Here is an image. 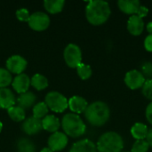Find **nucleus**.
Returning <instances> with one entry per match:
<instances>
[{
  "label": "nucleus",
  "instance_id": "f257e3e1",
  "mask_svg": "<svg viewBox=\"0 0 152 152\" xmlns=\"http://www.w3.org/2000/svg\"><path fill=\"white\" fill-rule=\"evenodd\" d=\"M111 14L109 3L102 0L89 1L86 7V17L89 23L99 26L105 23Z\"/></svg>",
  "mask_w": 152,
  "mask_h": 152
},
{
  "label": "nucleus",
  "instance_id": "f03ea898",
  "mask_svg": "<svg viewBox=\"0 0 152 152\" xmlns=\"http://www.w3.org/2000/svg\"><path fill=\"white\" fill-rule=\"evenodd\" d=\"M84 113L87 122L94 126H102L110 118V107L102 101H96L89 104Z\"/></svg>",
  "mask_w": 152,
  "mask_h": 152
},
{
  "label": "nucleus",
  "instance_id": "7ed1b4c3",
  "mask_svg": "<svg viewBox=\"0 0 152 152\" xmlns=\"http://www.w3.org/2000/svg\"><path fill=\"white\" fill-rule=\"evenodd\" d=\"M61 126L67 136L78 138L85 134L86 126L82 118L75 113H68L62 118Z\"/></svg>",
  "mask_w": 152,
  "mask_h": 152
},
{
  "label": "nucleus",
  "instance_id": "20e7f679",
  "mask_svg": "<svg viewBox=\"0 0 152 152\" xmlns=\"http://www.w3.org/2000/svg\"><path fill=\"white\" fill-rule=\"evenodd\" d=\"M98 152H121L124 149V141L116 132H107L100 136L96 143Z\"/></svg>",
  "mask_w": 152,
  "mask_h": 152
},
{
  "label": "nucleus",
  "instance_id": "39448f33",
  "mask_svg": "<svg viewBox=\"0 0 152 152\" xmlns=\"http://www.w3.org/2000/svg\"><path fill=\"white\" fill-rule=\"evenodd\" d=\"M45 103L48 109L56 113H62L69 107V100L61 93L56 91L49 92L45 97Z\"/></svg>",
  "mask_w": 152,
  "mask_h": 152
},
{
  "label": "nucleus",
  "instance_id": "423d86ee",
  "mask_svg": "<svg viewBox=\"0 0 152 152\" xmlns=\"http://www.w3.org/2000/svg\"><path fill=\"white\" fill-rule=\"evenodd\" d=\"M63 57L66 64L71 69H77L82 63V52L76 44H69L63 52Z\"/></svg>",
  "mask_w": 152,
  "mask_h": 152
},
{
  "label": "nucleus",
  "instance_id": "0eeeda50",
  "mask_svg": "<svg viewBox=\"0 0 152 152\" xmlns=\"http://www.w3.org/2000/svg\"><path fill=\"white\" fill-rule=\"evenodd\" d=\"M28 26L35 31H44L50 26V17L43 12H36L30 14Z\"/></svg>",
  "mask_w": 152,
  "mask_h": 152
},
{
  "label": "nucleus",
  "instance_id": "6e6552de",
  "mask_svg": "<svg viewBox=\"0 0 152 152\" xmlns=\"http://www.w3.org/2000/svg\"><path fill=\"white\" fill-rule=\"evenodd\" d=\"M124 81L128 88L132 90H136L142 87L143 84L146 81V78L143 77L141 71L137 69H132L126 74Z\"/></svg>",
  "mask_w": 152,
  "mask_h": 152
},
{
  "label": "nucleus",
  "instance_id": "1a4fd4ad",
  "mask_svg": "<svg viewBox=\"0 0 152 152\" xmlns=\"http://www.w3.org/2000/svg\"><path fill=\"white\" fill-rule=\"evenodd\" d=\"M28 65V61L20 55H12L6 61V69L12 74L20 75L23 73Z\"/></svg>",
  "mask_w": 152,
  "mask_h": 152
},
{
  "label": "nucleus",
  "instance_id": "9d476101",
  "mask_svg": "<svg viewBox=\"0 0 152 152\" xmlns=\"http://www.w3.org/2000/svg\"><path fill=\"white\" fill-rule=\"evenodd\" d=\"M68 136L62 132H55L48 138V148L53 151H61L64 150L68 144Z\"/></svg>",
  "mask_w": 152,
  "mask_h": 152
},
{
  "label": "nucleus",
  "instance_id": "9b49d317",
  "mask_svg": "<svg viewBox=\"0 0 152 152\" xmlns=\"http://www.w3.org/2000/svg\"><path fill=\"white\" fill-rule=\"evenodd\" d=\"M42 129V120L36 118L33 116L25 118L21 125V130L28 135H34L36 134H38Z\"/></svg>",
  "mask_w": 152,
  "mask_h": 152
},
{
  "label": "nucleus",
  "instance_id": "f8f14e48",
  "mask_svg": "<svg viewBox=\"0 0 152 152\" xmlns=\"http://www.w3.org/2000/svg\"><path fill=\"white\" fill-rule=\"evenodd\" d=\"M12 86L14 91L19 94H24L28 91V88L30 86V78L27 74L21 73L20 75H17L12 79Z\"/></svg>",
  "mask_w": 152,
  "mask_h": 152
},
{
  "label": "nucleus",
  "instance_id": "ddd939ff",
  "mask_svg": "<svg viewBox=\"0 0 152 152\" xmlns=\"http://www.w3.org/2000/svg\"><path fill=\"white\" fill-rule=\"evenodd\" d=\"M127 29L133 36H139L144 29V21L138 15L134 14L130 16L127 21Z\"/></svg>",
  "mask_w": 152,
  "mask_h": 152
},
{
  "label": "nucleus",
  "instance_id": "4468645a",
  "mask_svg": "<svg viewBox=\"0 0 152 152\" xmlns=\"http://www.w3.org/2000/svg\"><path fill=\"white\" fill-rule=\"evenodd\" d=\"M118 5L121 12L132 16L137 13L141 2L139 0H119L118 1Z\"/></svg>",
  "mask_w": 152,
  "mask_h": 152
},
{
  "label": "nucleus",
  "instance_id": "2eb2a0df",
  "mask_svg": "<svg viewBox=\"0 0 152 152\" xmlns=\"http://www.w3.org/2000/svg\"><path fill=\"white\" fill-rule=\"evenodd\" d=\"M16 102L14 94L9 88H0V109L8 110Z\"/></svg>",
  "mask_w": 152,
  "mask_h": 152
},
{
  "label": "nucleus",
  "instance_id": "dca6fc26",
  "mask_svg": "<svg viewBox=\"0 0 152 152\" xmlns=\"http://www.w3.org/2000/svg\"><path fill=\"white\" fill-rule=\"evenodd\" d=\"M88 106V103L86 100L81 96H73L69 100V108L72 111V113L75 114H80L86 111V108Z\"/></svg>",
  "mask_w": 152,
  "mask_h": 152
},
{
  "label": "nucleus",
  "instance_id": "f3484780",
  "mask_svg": "<svg viewBox=\"0 0 152 152\" xmlns=\"http://www.w3.org/2000/svg\"><path fill=\"white\" fill-rule=\"evenodd\" d=\"M69 152H98L96 145L91 140L83 139L75 142Z\"/></svg>",
  "mask_w": 152,
  "mask_h": 152
},
{
  "label": "nucleus",
  "instance_id": "a211bd4d",
  "mask_svg": "<svg viewBox=\"0 0 152 152\" xmlns=\"http://www.w3.org/2000/svg\"><path fill=\"white\" fill-rule=\"evenodd\" d=\"M36 100H37V96L32 92L28 91L24 94H20L16 100V102L19 107H20L25 110L31 107H34L36 103Z\"/></svg>",
  "mask_w": 152,
  "mask_h": 152
},
{
  "label": "nucleus",
  "instance_id": "6ab92c4d",
  "mask_svg": "<svg viewBox=\"0 0 152 152\" xmlns=\"http://www.w3.org/2000/svg\"><path fill=\"white\" fill-rule=\"evenodd\" d=\"M42 126L44 130L53 134L58 132L61 126V122L54 115H47L42 119Z\"/></svg>",
  "mask_w": 152,
  "mask_h": 152
},
{
  "label": "nucleus",
  "instance_id": "aec40b11",
  "mask_svg": "<svg viewBox=\"0 0 152 152\" xmlns=\"http://www.w3.org/2000/svg\"><path fill=\"white\" fill-rule=\"evenodd\" d=\"M148 132H149L148 126L141 122L135 123L131 128V134L136 141L146 139Z\"/></svg>",
  "mask_w": 152,
  "mask_h": 152
},
{
  "label": "nucleus",
  "instance_id": "412c9836",
  "mask_svg": "<svg viewBox=\"0 0 152 152\" xmlns=\"http://www.w3.org/2000/svg\"><path fill=\"white\" fill-rule=\"evenodd\" d=\"M65 4L64 0H45L44 1L45 9L51 14H56L62 11Z\"/></svg>",
  "mask_w": 152,
  "mask_h": 152
},
{
  "label": "nucleus",
  "instance_id": "4be33fe9",
  "mask_svg": "<svg viewBox=\"0 0 152 152\" xmlns=\"http://www.w3.org/2000/svg\"><path fill=\"white\" fill-rule=\"evenodd\" d=\"M30 85L36 90L41 91L48 86V79L41 74H35L30 78Z\"/></svg>",
  "mask_w": 152,
  "mask_h": 152
},
{
  "label": "nucleus",
  "instance_id": "5701e85b",
  "mask_svg": "<svg viewBox=\"0 0 152 152\" xmlns=\"http://www.w3.org/2000/svg\"><path fill=\"white\" fill-rule=\"evenodd\" d=\"M8 116L10 118L15 122H21L25 120V110L19 106H12L7 110Z\"/></svg>",
  "mask_w": 152,
  "mask_h": 152
},
{
  "label": "nucleus",
  "instance_id": "b1692460",
  "mask_svg": "<svg viewBox=\"0 0 152 152\" xmlns=\"http://www.w3.org/2000/svg\"><path fill=\"white\" fill-rule=\"evenodd\" d=\"M18 152H36V146L33 142L27 138H20L17 142Z\"/></svg>",
  "mask_w": 152,
  "mask_h": 152
},
{
  "label": "nucleus",
  "instance_id": "393cba45",
  "mask_svg": "<svg viewBox=\"0 0 152 152\" xmlns=\"http://www.w3.org/2000/svg\"><path fill=\"white\" fill-rule=\"evenodd\" d=\"M48 111H49V109L45 102H38L35 104L33 107V117L42 120L45 116L48 115Z\"/></svg>",
  "mask_w": 152,
  "mask_h": 152
},
{
  "label": "nucleus",
  "instance_id": "a878e982",
  "mask_svg": "<svg viewBox=\"0 0 152 152\" xmlns=\"http://www.w3.org/2000/svg\"><path fill=\"white\" fill-rule=\"evenodd\" d=\"M77 72L78 77L82 79V80H86L89 79L93 74L92 69L89 65H86L85 63H81L78 65V67L77 68Z\"/></svg>",
  "mask_w": 152,
  "mask_h": 152
},
{
  "label": "nucleus",
  "instance_id": "bb28decb",
  "mask_svg": "<svg viewBox=\"0 0 152 152\" xmlns=\"http://www.w3.org/2000/svg\"><path fill=\"white\" fill-rule=\"evenodd\" d=\"M12 82V74L6 69L0 68V88H6Z\"/></svg>",
  "mask_w": 152,
  "mask_h": 152
},
{
  "label": "nucleus",
  "instance_id": "cd10ccee",
  "mask_svg": "<svg viewBox=\"0 0 152 152\" xmlns=\"http://www.w3.org/2000/svg\"><path fill=\"white\" fill-rule=\"evenodd\" d=\"M149 144L146 140H137L132 146L131 152H148Z\"/></svg>",
  "mask_w": 152,
  "mask_h": 152
},
{
  "label": "nucleus",
  "instance_id": "c85d7f7f",
  "mask_svg": "<svg viewBox=\"0 0 152 152\" xmlns=\"http://www.w3.org/2000/svg\"><path fill=\"white\" fill-rule=\"evenodd\" d=\"M142 93L145 98L152 102V79H146L142 87Z\"/></svg>",
  "mask_w": 152,
  "mask_h": 152
},
{
  "label": "nucleus",
  "instance_id": "c756f323",
  "mask_svg": "<svg viewBox=\"0 0 152 152\" xmlns=\"http://www.w3.org/2000/svg\"><path fill=\"white\" fill-rule=\"evenodd\" d=\"M29 17H30V13H29L28 10H27L26 8H20L16 11V18L20 21H27L28 22Z\"/></svg>",
  "mask_w": 152,
  "mask_h": 152
},
{
  "label": "nucleus",
  "instance_id": "7c9ffc66",
  "mask_svg": "<svg viewBox=\"0 0 152 152\" xmlns=\"http://www.w3.org/2000/svg\"><path fill=\"white\" fill-rule=\"evenodd\" d=\"M142 74L145 78L151 79L152 77V63L150 61L144 62L142 66Z\"/></svg>",
  "mask_w": 152,
  "mask_h": 152
},
{
  "label": "nucleus",
  "instance_id": "2f4dec72",
  "mask_svg": "<svg viewBox=\"0 0 152 152\" xmlns=\"http://www.w3.org/2000/svg\"><path fill=\"white\" fill-rule=\"evenodd\" d=\"M144 47L148 52H152V34H149L144 40Z\"/></svg>",
  "mask_w": 152,
  "mask_h": 152
},
{
  "label": "nucleus",
  "instance_id": "473e14b6",
  "mask_svg": "<svg viewBox=\"0 0 152 152\" xmlns=\"http://www.w3.org/2000/svg\"><path fill=\"white\" fill-rule=\"evenodd\" d=\"M145 117L147 121L152 125V102L147 106L146 110H145Z\"/></svg>",
  "mask_w": 152,
  "mask_h": 152
},
{
  "label": "nucleus",
  "instance_id": "72a5a7b5",
  "mask_svg": "<svg viewBox=\"0 0 152 152\" xmlns=\"http://www.w3.org/2000/svg\"><path fill=\"white\" fill-rule=\"evenodd\" d=\"M148 12H149V9H148L146 6H144V5H142V4H141V6L139 7L138 12H137V13H136V15H138L139 17H141V18L142 19L143 17L147 16Z\"/></svg>",
  "mask_w": 152,
  "mask_h": 152
},
{
  "label": "nucleus",
  "instance_id": "f704fd0d",
  "mask_svg": "<svg viewBox=\"0 0 152 152\" xmlns=\"http://www.w3.org/2000/svg\"><path fill=\"white\" fill-rule=\"evenodd\" d=\"M146 142H148L149 146L152 148V128L149 130L148 132V134H147V137H146Z\"/></svg>",
  "mask_w": 152,
  "mask_h": 152
},
{
  "label": "nucleus",
  "instance_id": "c9c22d12",
  "mask_svg": "<svg viewBox=\"0 0 152 152\" xmlns=\"http://www.w3.org/2000/svg\"><path fill=\"white\" fill-rule=\"evenodd\" d=\"M146 28H147V31H148L150 34H152V21H150V22L146 25Z\"/></svg>",
  "mask_w": 152,
  "mask_h": 152
},
{
  "label": "nucleus",
  "instance_id": "e433bc0d",
  "mask_svg": "<svg viewBox=\"0 0 152 152\" xmlns=\"http://www.w3.org/2000/svg\"><path fill=\"white\" fill-rule=\"evenodd\" d=\"M40 152H53L50 148H48V147H46V148H44L43 150H41V151Z\"/></svg>",
  "mask_w": 152,
  "mask_h": 152
},
{
  "label": "nucleus",
  "instance_id": "4c0bfd02",
  "mask_svg": "<svg viewBox=\"0 0 152 152\" xmlns=\"http://www.w3.org/2000/svg\"><path fill=\"white\" fill-rule=\"evenodd\" d=\"M2 129H3V124H2V122L0 121V133H1V131H2Z\"/></svg>",
  "mask_w": 152,
  "mask_h": 152
}]
</instances>
